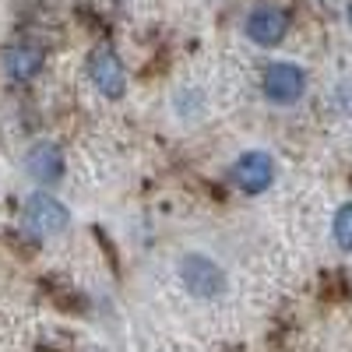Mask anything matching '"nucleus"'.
<instances>
[{
	"label": "nucleus",
	"mask_w": 352,
	"mask_h": 352,
	"mask_svg": "<svg viewBox=\"0 0 352 352\" xmlns=\"http://www.w3.org/2000/svg\"><path fill=\"white\" fill-rule=\"evenodd\" d=\"M21 226L32 232V236H56V232H64L71 226V212L50 194H32L25 201Z\"/></svg>",
	"instance_id": "f257e3e1"
},
{
	"label": "nucleus",
	"mask_w": 352,
	"mask_h": 352,
	"mask_svg": "<svg viewBox=\"0 0 352 352\" xmlns=\"http://www.w3.org/2000/svg\"><path fill=\"white\" fill-rule=\"evenodd\" d=\"M180 278H184V285L194 292V296H201V300H212V296H219V292L226 289L222 268H219L212 257H204V254H187L180 261Z\"/></svg>",
	"instance_id": "f03ea898"
},
{
	"label": "nucleus",
	"mask_w": 352,
	"mask_h": 352,
	"mask_svg": "<svg viewBox=\"0 0 352 352\" xmlns=\"http://www.w3.org/2000/svg\"><path fill=\"white\" fill-rule=\"evenodd\" d=\"M261 88H264V96H268L272 102L278 106H289V102H296L303 92H307V74L296 67V64H268V71H264L261 78Z\"/></svg>",
	"instance_id": "7ed1b4c3"
},
{
	"label": "nucleus",
	"mask_w": 352,
	"mask_h": 352,
	"mask_svg": "<svg viewBox=\"0 0 352 352\" xmlns=\"http://www.w3.org/2000/svg\"><path fill=\"white\" fill-rule=\"evenodd\" d=\"M88 78H92V85L109 99H120L124 88H127V71L120 64V56H116V50H109V46H99L88 56Z\"/></svg>",
	"instance_id": "20e7f679"
},
{
	"label": "nucleus",
	"mask_w": 352,
	"mask_h": 352,
	"mask_svg": "<svg viewBox=\"0 0 352 352\" xmlns=\"http://www.w3.org/2000/svg\"><path fill=\"white\" fill-rule=\"evenodd\" d=\"M229 176H232V184H236L243 194H261V190H268L272 180H275V162H272L268 152H243L236 162H232Z\"/></svg>",
	"instance_id": "39448f33"
},
{
	"label": "nucleus",
	"mask_w": 352,
	"mask_h": 352,
	"mask_svg": "<svg viewBox=\"0 0 352 352\" xmlns=\"http://www.w3.org/2000/svg\"><path fill=\"white\" fill-rule=\"evenodd\" d=\"M243 32L250 43L257 46H278L289 32V14L275 4H261L247 14V25H243Z\"/></svg>",
	"instance_id": "423d86ee"
},
{
	"label": "nucleus",
	"mask_w": 352,
	"mask_h": 352,
	"mask_svg": "<svg viewBox=\"0 0 352 352\" xmlns=\"http://www.w3.org/2000/svg\"><path fill=\"white\" fill-rule=\"evenodd\" d=\"M25 169H28V176H32L36 184H56L64 176V155H60V148H56L53 141H39V144H32V152H28V159H25Z\"/></svg>",
	"instance_id": "0eeeda50"
},
{
	"label": "nucleus",
	"mask_w": 352,
	"mask_h": 352,
	"mask_svg": "<svg viewBox=\"0 0 352 352\" xmlns=\"http://www.w3.org/2000/svg\"><path fill=\"white\" fill-rule=\"evenodd\" d=\"M4 71L11 81H32L43 71V50L32 43H14L4 50Z\"/></svg>",
	"instance_id": "6e6552de"
},
{
	"label": "nucleus",
	"mask_w": 352,
	"mask_h": 352,
	"mask_svg": "<svg viewBox=\"0 0 352 352\" xmlns=\"http://www.w3.org/2000/svg\"><path fill=\"white\" fill-rule=\"evenodd\" d=\"M335 240L342 250H352V201L335 212Z\"/></svg>",
	"instance_id": "1a4fd4ad"
}]
</instances>
